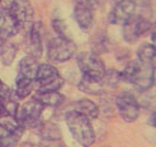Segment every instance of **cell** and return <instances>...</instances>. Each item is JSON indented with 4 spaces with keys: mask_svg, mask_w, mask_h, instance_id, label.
Here are the masks:
<instances>
[{
    "mask_svg": "<svg viewBox=\"0 0 156 147\" xmlns=\"http://www.w3.org/2000/svg\"><path fill=\"white\" fill-rule=\"evenodd\" d=\"M18 32L17 24L11 16L9 9H0V38L9 39Z\"/></svg>",
    "mask_w": 156,
    "mask_h": 147,
    "instance_id": "4fadbf2b",
    "label": "cell"
},
{
    "mask_svg": "<svg viewBox=\"0 0 156 147\" xmlns=\"http://www.w3.org/2000/svg\"><path fill=\"white\" fill-rule=\"evenodd\" d=\"M76 4H80V5H87L89 7L94 9L98 4V0H75Z\"/></svg>",
    "mask_w": 156,
    "mask_h": 147,
    "instance_id": "4316f807",
    "label": "cell"
},
{
    "mask_svg": "<svg viewBox=\"0 0 156 147\" xmlns=\"http://www.w3.org/2000/svg\"><path fill=\"white\" fill-rule=\"evenodd\" d=\"M151 26L153 24L147 18L135 13L130 19L123 24V38L130 44L136 43L140 37H142L147 31L151 29Z\"/></svg>",
    "mask_w": 156,
    "mask_h": 147,
    "instance_id": "30bf717a",
    "label": "cell"
},
{
    "mask_svg": "<svg viewBox=\"0 0 156 147\" xmlns=\"http://www.w3.org/2000/svg\"><path fill=\"white\" fill-rule=\"evenodd\" d=\"M104 83L103 79H92V77H88V76H82V79L78 83V88L80 91L87 93L90 95H99L103 93L104 89Z\"/></svg>",
    "mask_w": 156,
    "mask_h": 147,
    "instance_id": "2e32d148",
    "label": "cell"
},
{
    "mask_svg": "<svg viewBox=\"0 0 156 147\" xmlns=\"http://www.w3.org/2000/svg\"><path fill=\"white\" fill-rule=\"evenodd\" d=\"M72 110L85 115L90 120L91 119H97L98 115H99L98 106L95 102H92L91 100H88V98H80V100L76 101L73 103V109Z\"/></svg>",
    "mask_w": 156,
    "mask_h": 147,
    "instance_id": "e0dca14e",
    "label": "cell"
},
{
    "mask_svg": "<svg viewBox=\"0 0 156 147\" xmlns=\"http://www.w3.org/2000/svg\"><path fill=\"white\" fill-rule=\"evenodd\" d=\"M156 58V46L151 43H143L137 49V59L144 63H154Z\"/></svg>",
    "mask_w": 156,
    "mask_h": 147,
    "instance_id": "ffe728a7",
    "label": "cell"
},
{
    "mask_svg": "<svg viewBox=\"0 0 156 147\" xmlns=\"http://www.w3.org/2000/svg\"><path fill=\"white\" fill-rule=\"evenodd\" d=\"M1 115H5V109H4L2 102H0V116H1Z\"/></svg>",
    "mask_w": 156,
    "mask_h": 147,
    "instance_id": "f546056e",
    "label": "cell"
},
{
    "mask_svg": "<svg viewBox=\"0 0 156 147\" xmlns=\"http://www.w3.org/2000/svg\"><path fill=\"white\" fill-rule=\"evenodd\" d=\"M77 63L83 76L92 79H102L107 70L102 58L95 52L85 51L79 53L77 57Z\"/></svg>",
    "mask_w": 156,
    "mask_h": 147,
    "instance_id": "5b68a950",
    "label": "cell"
},
{
    "mask_svg": "<svg viewBox=\"0 0 156 147\" xmlns=\"http://www.w3.org/2000/svg\"><path fill=\"white\" fill-rule=\"evenodd\" d=\"M116 107L119 116L126 122H135L140 116V103L131 91H122L117 96Z\"/></svg>",
    "mask_w": 156,
    "mask_h": 147,
    "instance_id": "52a82bcc",
    "label": "cell"
},
{
    "mask_svg": "<svg viewBox=\"0 0 156 147\" xmlns=\"http://www.w3.org/2000/svg\"><path fill=\"white\" fill-rule=\"evenodd\" d=\"M0 126L4 127L5 129H7L11 133L18 135L19 138L21 137V134H23V132L25 129L17 116L7 115V114L0 116Z\"/></svg>",
    "mask_w": 156,
    "mask_h": 147,
    "instance_id": "ac0fdd59",
    "label": "cell"
},
{
    "mask_svg": "<svg viewBox=\"0 0 156 147\" xmlns=\"http://www.w3.org/2000/svg\"><path fill=\"white\" fill-rule=\"evenodd\" d=\"M19 137L0 126V147H17Z\"/></svg>",
    "mask_w": 156,
    "mask_h": 147,
    "instance_id": "603a6c76",
    "label": "cell"
},
{
    "mask_svg": "<svg viewBox=\"0 0 156 147\" xmlns=\"http://www.w3.org/2000/svg\"><path fill=\"white\" fill-rule=\"evenodd\" d=\"M18 31H29L33 25V7L29 0H12L9 7Z\"/></svg>",
    "mask_w": 156,
    "mask_h": 147,
    "instance_id": "8992f818",
    "label": "cell"
},
{
    "mask_svg": "<svg viewBox=\"0 0 156 147\" xmlns=\"http://www.w3.org/2000/svg\"><path fill=\"white\" fill-rule=\"evenodd\" d=\"M14 56H16V48H14V45L11 44V43H5L2 52L0 55V57L2 59V63L5 65H10L11 63H12V61L14 59Z\"/></svg>",
    "mask_w": 156,
    "mask_h": 147,
    "instance_id": "d4e9b609",
    "label": "cell"
},
{
    "mask_svg": "<svg viewBox=\"0 0 156 147\" xmlns=\"http://www.w3.org/2000/svg\"><path fill=\"white\" fill-rule=\"evenodd\" d=\"M77 51L73 40L69 37H55L48 44V58L51 62L63 63L71 58Z\"/></svg>",
    "mask_w": 156,
    "mask_h": 147,
    "instance_id": "277c9868",
    "label": "cell"
},
{
    "mask_svg": "<svg viewBox=\"0 0 156 147\" xmlns=\"http://www.w3.org/2000/svg\"><path fill=\"white\" fill-rule=\"evenodd\" d=\"M38 129H39V134H40L43 141L62 140V133L59 130L58 126H56L55 123H51V122L40 123Z\"/></svg>",
    "mask_w": 156,
    "mask_h": 147,
    "instance_id": "d6986e66",
    "label": "cell"
},
{
    "mask_svg": "<svg viewBox=\"0 0 156 147\" xmlns=\"http://www.w3.org/2000/svg\"><path fill=\"white\" fill-rule=\"evenodd\" d=\"M43 110L44 106L36 98H31L18 109L17 118L24 128H38L40 126L39 120L43 114Z\"/></svg>",
    "mask_w": 156,
    "mask_h": 147,
    "instance_id": "ba28073f",
    "label": "cell"
},
{
    "mask_svg": "<svg viewBox=\"0 0 156 147\" xmlns=\"http://www.w3.org/2000/svg\"><path fill=\"white\" fill-rule=\"evenodd\" d=\"M122 81L133 84L140 93H144L153 88L155 83V65L154 63H144L138 59L129 62L121 71Z\"/></svg>",
    "mask_w": 156,
    "mask_h": 147,
    "instance_id": "6da1fadb",
    "label": "cell"
},
{
    "mask_svg": "<svg viewBox=\"0 0 156 147\" xmlns=\"http://www.w3.org/2000/svg\"><path fill=\"white\" fill-rule=\"evenodd\" d=\"M65 121L73 139L82 147H91L95 144V130L91 120L85 115L70 110L65 114Z\"/></svg>",
    "mask_w": 156,
    "mask_h": 147,
    "instance_id": "7a4b0ae2",
    "label": "cell"
},
{
    "mask_svg": "<svg viewBox=\"0 0 156 147\" xmlns=\"http://www.w3.org/2000/svg\"><path fill=\"white\" fill-rule=\"evenodd\" d=\"M33 86H34V82L16 79V95L19 98L27 97L33 90Z\"/></svg>",
    "mask_w": 156,
    "mask_h": 147,
    "instance_id": "44dd1931",
    "label": "cell"
},
{
    "mask_svg": "<svg viewBox=\"0 0 156 147\" xmlns=\"http://www.w3.org/2000/svg\"><path fill=\"white\" fill-rule=\"evenodd\" d=\"M150 31H151V33H150V40H151V42H150V43L156 46V24H154V25L151 26Z\"/></svg>",
    "mask_w": 156,
    "mask_h": 147,
    "instance_id": "83f0119b",
    "label": "cell"
},
{
    "mask_svg": "<svg viewBox=\"0 0 156 147\" xmlns=\"http://www.w3.org/2000/svg\"><path fill=\"white\" fill-rule=\"evenodd\" d=\"M37 101H39L44 107L57 108L64 103V95H62L59 91H37L33 96Z\"/></svg>",
    "mask_w": 156,
    "mask_h": 147,
    "instance_id": "9a60e30c",
    "label": "cell"
},
{
    "mask_svg": "<svg viewBox=\"0 0 156 147\" xmlns=\"http://www.w3.org/2000/svg\"><path fill=\"white\" fill-rule=\"evenodd\" d=\"M4 45H5V42L0 38V55H1V52H2V49H4Z\"/></svg>",
    "mask_w": 156,
    "mask_h": 147,
    "instance_id": "4dcf8cb0",
    "label": "cell"
},
{
    "mask_svg": "<svg viewBox=\"0 0 156 147\" xmlns=\"http://www.w3.org/2000/svg\"><path fill=\"white\" fill-rule=\"evenodd\" d=\"M72 16L75 21L78 24V26L84 30L90 29L94 23V10L87 5L76 4Z\"/></svg>",
    "mask_w": 156,
    "mask_h": 147,
    "instance_id": "5bb4252c",
    "label": "cell"
},
{
    "mask_svg": "<svg viewBox=\"0 0 156 147\" xmlns=\"http://www.w3.org/2000/svg\"><path fill=\"white\" fill-rule=\"evenodd\" d=\"M109 21L114 25H123L134 14L137 7V0H111Z\"/></svg>",
    "mask_w": 156,
    "mask_h": 147,
    "instance_id": "9c48e42d",
    "label": "cell"
},
{
    "mask_svg": "<svg viewBox=\"0 0 156 147\" xmlns=\"http://www.w3.org/2000/svg\"><path fill=\"white\" fill-rule=\"evenodd\" d=\"M142 10L141 16L147 18L153 25L156 24V0H143Z\"/></svg>",
    "mask_w": 156,
    "mask_h": 147,
    "instance_id": "7402d4cb",
    "label": "cell"
},
{
    "mask_svg": "<svg viewBox=\"0 0 156 147\" xmlns=\"http://www.w3.org/2000/svg\"><path fill=\"white\" fill-rule=\"evenodd\" d=\"M30 147H44L41 145H33V144H30Z\"/></svg>",
    "mask_w": 156,
    "mask_h": 147,
    "instance_id": "d6a6232c",
    "label": "cell"
},
{
    "mask_svg": "<svg viewBox=\"0 0 156 147\" xmlns=\"http://www.w3.org/2000/svg\"><path fill=\"white\" fill-rule=\"evenodd\" d=\"M36 83L38 86L37 91H58L64 86V79L55 65L43 63L38 67Z\"/></svg>",
    "mask_w": 156,
    "mask_h": 147,
    "instance_id": "3957f363",
    "label": "cell"
},
{
    "mask_svg": "<svg viewBox=\"0 0 156 147\" xmlns=\"http://www.w3.org/2000/svg\"><path fill=\"white\" fill-rule=\"evenodd\" d=\"M149 122H150L151 126L156 127V112H154V113L151 114V116H150V119H149Z\"/></svg>",
    "mask_w": 156,
    "mask_h": 147,
    "instance_id": "f1b7e54d",
    "label": "cell"
},
{
    "mask_svg": "<svg viewBox=\"0 0 156 147\" xmlns=\"http://www.w3.org/2000/svg\"><path fill=\"white\" fill-rule=\"evenodd\" d=\"M103 83L105 87H116L117 84L122 81L121 77V71L116 69H109L105 70V74L103 76Z\"/></svg>",
    "mask_w": 156,
    "mask_h": 147,
    "instance_id": "cb8c5ba5",
    "label": "cell"
},
{
    "mask_svg": "<svg viewBox=\"0 0 156 147\" xmlns=\"http://www.w3.org/2000/svg\"><path fill=\"white\" fill-rule=\"evenodd\" d=\"M38 67L39 64L36 58H33L31 56L23 57L19 62V71H18L17 79H26L30 82H36Z\"/></svg>",
    "mask_w": 156,
    "mask_h": 147,
    "instance_id": "7c38bea8",
    "label": "cell"
},
{
    "mask_svg": "<svg viewBox=\"0 0 156 147\" xmlns=\"http://www.w3.org/2000/svg\"><path fill=\"white\" fill-rule=\"evenodd\" d=\"M52 26H53V30L58 33L59 37H68V35H66L68 29H66L65 21L60 19H55L52 21Z\"/></svg>",
    "mask_w": 156,
    "mask_h": 147,
    "instance_id": "484cf974",
    "label": "cell"
},
{
    "mask_svg": "<svg viewBox=\"0 0 156 147\" xmlns=\"http://www.w3.org/2000/svg\"><path fill=\"white\" fill-rule=\"evenodd\" d=\"M18 147H30V142H27V144H23V145H20V146Z\"/></svg>",
    "mask_w": 156,
    "mask_h": 147,
    "instance_id": "1f68e13d",
    "label": "cell"
},
{
    "mask_svg": "<svg viewBox=\"0 0 156 147\" xmlns=\"http://www.w3.org/2000/svg\"><path fill=\"white\" fill-rule=\"evenodd\" d=\"M0 2H1V0H0Z\"/></svg>",
    "mask_w": 156,
    "mask_h": 147,
    "instance_id": "836d02e7",
    "label": "cell"
},
{
    "mask_svg": "<svg viewBox=\"0 0 156 147\" xmlns=\"http://www.w3.org/2000/svg\"><path fill=\"white\" fill-rule=\"evenodd\" d=\"M25 50L29 53L27 56H31L33 58L38 59L43 55V43L40 32L38 26L36 24L32 25V28L26 32V42H25Z\"/></svg>",
    "mask_w": 156,
    "mask_h": 147,
    "instance_id": "8fae6325",
    "label": "cell"
}]
</instances>
